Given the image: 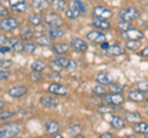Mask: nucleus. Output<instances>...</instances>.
<instances>
[{"instance_id": "obj_44", "label": "nucleus", "mask_w": 148, "mask_h": 138, "mask_svg": "<svg viewBox=\"0 0 148 138\" xmlns=\"http://www.w3.org/2000/svg\"><path fill=\"white\" fill-rule=\"evenodd\" d=\"M98 111L99 112H101V113H108V112H110L111 111V107H109L108 105H104V106H99V109H98Z\"/></svg>"}, {"instance_id": "obj_12", "label": "nucleus", "mask_w": 148, "mask_h": 138, "mask_svg": "<svg viewBox=\"0 0 148 138\" xmlns=\"http://www.w3.org/2000/svg\"><path fill=\"white\" fill-rule=\"evenodd\" d=\"M71 48L74 49L75 52H85V51L88 49V44H86V42L84 40L74 37L71 41Z\"/></svg>"}, {"instance_id": "obj_55", "label": "nucleus", "mask_w": 148, "mask_h": 138, "mask_svg": "<svg viewBox=\"0 0 148 138\" xmlns=\"http://www.w3.org/2000/svg\"><path fill=\"white\" fill-rule=\"evenodd\" d=\"M146 101H147V102H148V96H147V100H146Z\"/></svg>"}, {"instance_id": "obj_31", "label": "nucleus", "mask_w": 148, "mask_h": 138, "mask_svg": "<svg viewBox=\"0 0 148 138\" xmlns=\"http://www.w3.org/2000/svg\"><path fill=\"white\" fill-rule=\"evenodd\" d=\"M116 29L120 31V32H126V31H128L130 29H132V25H131V22L130 21H123V20H121L120 22H117L116 24Z\"/></svg>"}, {"instance_id": "obj_9", "label": "nucleus", "mask_w": 148, "mask_h": 138, "mask_svg": "<svg viewBox=\"0 0 148 138\" xmlns=\"http://www.w3.org/2000/svg\"><path fill=\"white\" fill-rule=\"evenodd\" d=\"M127 98L131 101H133V102H142V101L147 100V95H146V91H142L140 89H135V90L128 91Z\"/></svg>"}, {"instance_id": "obj_4", "label": "nucleus", "mask_w": 148, "mask_h": 138, "mask_svg": "<svg viewBox=\"0 0 148 138\" xmlns=\"http://www.w3.org/2000/svg\"><path fill=\"white\" fill-rule=\"evenodd\" d=\"M114 15V12L110 10V9L105 8V6H95L92 9V17L94 19H101V20H109L111 19Z\"/></svg>"}, {"instance_id": "obj_39", "label": "nucleus", "mask_w": 148, "mask_h": 138, "mask_svg": "<svg viewBox=\"0 0 148 138\" xmlns=\"http://www.w3.org/2000/svg\"><path fill=\"white\" fill-rule=\"evenodd\" d=\"M136 89H140L142 91H148V80H141L136 84Z\"/></svg>"}, {"instance_id": "obj_5", "label": "nucleus", "mask_w": 148, "mask_h": 138, "mask_svg": "<svg viewBox=\"0 0 148 138\" xmlns=\"http://www.w3.org/2000/svg\"><path fill=\"white\" fill-rule=\"evenodd\" d=\"M40 105L46 109H56L59 105L58 98H56V95H42L40 98Z\"/></svg>"}, {"instance_id": "obj_43", "label": "nucleus", "mask_w": 148, "mask_h": 138, "mask_svg": "<svg viewBox=\"0 0 148 138\" xmlns=\"http://www.w3.org/2000/svg\"><path fill=\"white\" fill-rule=\"evenodd\" d=\"M15 116V113L11 112V111H1V115H0V118L1 120H6V118H10V117H14Z\"/></svg>"}, {"instance_id": "obj_40", "label": "nucleus", "mask_w": 148, "mask_h": 138, "mask_svg": "<svg viewBox=\"0 0 148 138\" xmlns=\"http://www.w3.org/2000/svg\"><path fill=\"white\" fill-rule=\"evenodd\" d=\"M12 52H15V53H18V52H24V43L21 42V41H18V42L14 46V47L11 48Z\"/></svg>"}, {"instance_id": "obj_33", "label": "nucleus", "mask_w": 148, "mask_h": 138, "mask_svg": "<svg viewBox=\"0 0 148 138\" xmlns=\"http://www.w3.org/2000/svg\"><path fill=\"white\" fill-rule=\"evenodd\" d=\"M46 67H47V64L42 61H35L31 64V69L32 70H36V72H43Z\"/></svg>"}, {"instance_id": "obj_41", "label": "nucleus", "mask_w": 148, "mask_h": 138, "mask_svg": "<svg viewBox=\"0 0 148 138\" xmlns=\"http://www.w3.org/2000/svg\"><path fill=\"white\" fill-rule=\"evenodd\" d=\"M127 117H128L130 121H138V120L141 118V115L137 113V112H128Z\"/></svg>"}, {"instance_id": "obj_50", "label": "nucleus", "mask_w": 148, "mask_h": 138, "mask_svg": "<svg viewBox=\"0 0 148 138\" xmlns=\"http://www.w3.org/2000/svg\"><path fill=\"white\" fill-rule=\"evenodd\" d=\"M8 12H9V11L6 10V8H4L3 5L0 6V14H1V16H3V17H4V16H6V15H8Z\"/></svg>"}, {"instance_id": "obj_16", "label": "nucleus", "mask_w": 148, "mask_h": 138, "mask_svg": "<svg viewBox=\"0 0 148 138\" xmlns=\"http://www.w3.org/2000/svg\"><path fill=\"white\" fill-rule=\"evenodd\" d=\"M49 5L54 11L58 12H66L68 9V3L66 0H51Z\"/></svg>"}, {"instance_id": "obj_24", "label": "nucleus", "mask_w": 148, "mask_h": 138, "mask_svg": "<svg viewBox=\"0 0 148 138\" xmlns=\"http://www.w3.org/2000/svg\"><path fill=\"white\" fill-rule=\"evenodd\" d=\"M125 49H126V47H123L122 44H114L110 46L109 49L106 51V53L109 56H121V54L125 53Z\"/></svg>"}, {"instance_id": "obj_11", "label": "nucleus", "mask_w": 148, "mask_h": 138, "mask_svg": "<svg viewBox=\"0 0 148 138\" xmlns=\"http://www.w3.org/2000/svg\"><path fill=\"white\" fill-rule=\"evenodd\" d=\"M85 38L92 43H101V42H104L106 37L103 32H100V31H90L85 35Z\"/></svg>"}, {"instance_id": "obj_25", "label": "nucleus", "mask_w": 148, "mask_h": 138, "mask_svg": "<svg viewBox=\"0 0 148 138\" xmlns=\"http://www.w3.org/2000/svg\"><path fill=\"white\" fill-rule=\"evenodd\" d=\"M91 25L95 29H99V30H110V27H111V24L109 22V20H101V19H94Z\"/></svg>"}, {"instance_id": "obj_22", "label": "nucleus", "mask_w": 148, "mask_h": 138, "mask_svg": "<svg viewBox=\"0 0 148 138\" xmlns=\"http://www.w3.org/2000/svg\"><path fill=\"white\" fill-rule=\"evenodd\" d=\"M69 48H71V44L67 43H54L52 46V51L56 54H59V56H63V54H67L69 52Z\"/></svg>"}, {"instance_id": "obj_46", "label": "nucleus", "mask_w": 148, "mask_h": 138, "mask_svg": "<svg viewBox=\"0 0 148 138\" xmlns=\"http://www.w3.org/2000/svg\"><path fill=\"white\" fill-rule=\"evenodd\" d=\"M9 51H11V48L9 47V46H1V48H0V52H1V54H4V53H8Z\"/></svg>"}, {"instance_id": "obj_48", "label": "nucleus", "mask_w": 148, "mask_h": 138, "mask_svg": "<svg viewBox=\"0 0 148 138\" xmlns=\"http://www.w3.org/2000/svg\"><path fill=\"white\" fill-rule=\"evenodd\" d=\"M0 75H1V80H6L8 77H9V73L5 72L4 69H1V72H0Z\"/></svg>"}, {"instance_id": "obj_27", "label": "nucleus", "mask_w": 148, "mask_h": 138, "mask_svg": "<svg viewBox=\"0 0 148 138\" xmlns=\"http://www.w3.org/2000/svg\"><path fill=\"white\" fill-rule=\"evenodd\" d=\"M48 4H49L48 0H32L31 1L32 8L36 9V10H38V11H42L45 9H47Z\"/></svg>"}, {"instance_id": "obj_28", "label": "nucleus", "mask_w": 148, "mask_h": 138, "mask_svg": "<svg viewBox=\"0 0 148 138\" xmlns=\"http://www.w3.org/2000/svg\"><path fill=\"white\" fill-rule=\"evenodd\" d=\"M27 21H29V24L31 25H34V26H38L42 24V21H43V17L40 15V14H30L29 17H27Z\"/></svg>"}, {"instance_id": "obj_34", "label": "nucleus", "mask_w": 148, "mask_h": 138, "mask_svg": "<svg viewBox=\"0 0 148 138\" xmlns=\"http://www.w3.org/2000/svg\"><path fill=\"white\" fill-rule=\"evenodd\" d=\"M125 90V85L119 84V83H111L109 84V91L110 93H122Z\"/></svg>"}, {"instance_id": "obj_17", "label": "nucleus", "mask_w": 148, "mask_h": 138, "mask_svg": "<svg viewBox=\"0 0 148 138\" xmlns=\"http://www.w3.org/2000/svg\"><path fill=\"white\" fill-rule=\"evenodd\" d=\"M27 93V88L24 85H18V86H12V88L9 89L8 94L11 96V98H21Z\"/></svg>"}, {"instance_id": "obj_32", "label": "nucleus", "mask_w": 148, "mask_h": 138, "mask_svg": "<svg viewBox=\"0 0 148 138\" xmlns=\"http://www.w3.org/2000/svg\"><path fill=\"white\" fill-rule=\"evenodd\" d=\"M66 14V17L67 19H69V20H75V19H78V17L80 16V12L77 10V9H74V8H71V9H67V11L64 12Z\"/></svg>"}, {"instance_id": "obj_15", "label": "nucleus", "mask_w": 148, "mask_h": 138, "mask_svg": "<svg viewBox=\"0 0 148 138\" xmlns=\"http://www.w3.org/2000/svg\"><path fill=\"white\" fill-rule=\"evenodd\" d=\"M34 25H26V26H22L21 29H20V37L22 40H26V41H29L31 40L32 37H34V35H35V29H34Z\"/></svg>"}, {"instance_id": "obj_37", "label": "nucleus", "mask_w": 148, "mask_h": 138, "mask_svg": "<svg viewBox=\"0 0 148 138\" xmlns=\"http://www.w3.org/2000/svg\"><path fill=\"white\" fill-rule=\"evenodd\" d=\"M30 79L31 81H35V83H38L42 80V75H41V72H36V70H32L30 73Z\"/></svg>"}, {"instance_id": "obj_51", "label": "nucleus", "mask_w": 148, "mask_h": 138, "mask_svg": "<svg viewBox=\"0 0 148 138\" xmlns=\"http://www.w3.org/2000/svg\"><path fill=\"white\" fill-rule=\"evenodd\" d=\"M11 64H12V63H11L10 61H8V62L1 61V68H3V69H5V68H8V67H10Z\"/></svg>"}, {"instance_id": "obj_6", "label": "nucleus", "mask_w": 148, "mask_h": 138, "mask_svg": "<svg viewBox=\"0 0 148 138\" xmlns=\"http://www.w3.org/2000/svg\"><path fill=\"white\" fill-rule=\"evenodd\" d=\"M43 20H45L46 24L49 25V26H62L63 22H64L62 17L59 16L57 12H54V11L46 14L45 17H43Z\"/></svg>"}, {"instance_id": "obj_3", "label": "nucleus", "mask_w": 148, "mask_h": 138, "mask_svg": "<svg viewBox=\"0 0 148 138\" xmlns=\"http://www.w3.org/2000/svg\"><path fill=\"white\" fill-rule=\"evenodd\" d=\"M103 99L110 106H120L125 102V98L121 93H106Z\"/></svg>"}, {"instance_id": "obj_19", "label": "nucleus", "mask_w": 148, "mask_h": 138, "mask_svg": "<svg viewBox=\"0 0 148 138\" xmlns=\"http://www.w3.org/2000/svg\"><path fill=\"white\" fill-rule=\"evenodd\" d=\"M36 44L38 46H42V47H52V46L54 44L53 43V38L51 37V36L48 35H42V36H38V37H36L35 40Z\"/></svg>"}, {"instance_id": "obj_52", "label": "nucleus", "mask_w": 148, "mask_h": 138, "mask_svg": "<svg viewBox=\"0 0 148 138\" xmlns=\"http://www.w3.org/2000/svg\"><path fill=\"white\" fill-rule=\"evenodd\" d=\"M101 138H109V137H114V135L111 132H105V133H103V135L100 136Z\"/></svg>"}, {"instance_id": "obj_49", "label": "nucleus", "mask_w": 148, "mask_h": 138, "mask_svg": "<svg viewBox=\"0 0 148 138\" xmlns=\"http://www.w3.org/2000/svg\"><path fill=\"white\" fill-rule=\"evenodd\" d=\"M140 54L142 57H145V58H148V47H145L143 48L141 52H140Z\"/></svg>"}, {"instance_id": "obj_13", "label": "nucleus", "mask_w": 148, "mask_h": 138, "mask_svg": "<svg viewBox=\"0 0 148 138\" xmlns=\"http://www.w3.org/2000/svg\"><path fill=\"white\" fill-rule=\"evenodd\" d=\"M95 81L98 83V84H103V85H109L111 83L114 81V78L112 75L110 74L108 72H100L96 74L95 77Z\"/></svg>"}, {"instance_id": "obj_54", "label": "nucleus", "mask_w": 148, "mask_h": 138, "mask_svg": "<svg viewBox=\"0 0 148 138\" xmlns=\"http://www.w3.org/2000/svg\"><path fill=\"white\" fill-rule=\"evenodd\" d=\"M143 1H145V3H147V4H148V0H143Z\"/></svg>"}, {"instance_id": "obj_47", "label": "nucleus", "mask_w": 148, "mask_h": 138, "mask_svg": "<svg viewBox=\"0 0 148 138\" xmlns=\"http://www.w3.org/2000/svg\"><path fill=\"white\" fill-rule=\"evenodd\" d=\"M109 47H110V44H109L108 42H105V41H104V42H101V43H100V48L103 49V51H108V49H109Z\"/></svg>"}, {"instance_id": "obj_18", "label": "nucleus", "mask_w": 148, "mask_h": 138, "mask_svg": "<svg viewBox=\"0 0 148 138\" xmlns=\"http://www.w3.org/2000/svg\"><path fill=\"white\" fill-rule=\"evenodd\" d=\"M123 37L126 38V40H138V41H141L145 36H143V32H141L140 30H137V29H130L128 31L126 32H123Z\"/></svg>"}, {"instance_id": "obj_7", "label": "nucleus", "mask_w": 148, "mask_h": 138, "mask_svg": "<svg viewBox=\"0 0 148 138\" xmlns=\"http://www.w3.org/2000/svg\"><path fill=\"white\" fill-rule=\"evenodd\" d=\"M20 22L15 17H6V19H3L0 21V27H1L3 31H11L14 29H17Z\"/></svg>"}, {"instance_id": "obj_10", "label": "nucleus", "mask_w": 148, "mask_h": 138, "mask_svg": "<svg viewBox=\"0 0 148 138\" xmlns=\"http://www.w3.org/2000/svg\"><path fill=\"white\" fill-rule=\"evenodd\" d=\"M106 120H108V122L114 128H116V130H121V128L126 126V121H125L122 117L116 116V115H109V116L106 117Z\"/></svg>"}, {"instance_id": "obj_21", "label": "nucleus", "mask_w": 148, "mask_h": 138, "mask_svg": "<svg viewBox=\"0 0 148 138\" xmlns=\"http://www.w3.org/2000/svg\"><path fill=\"white\" fill-rule=\"evenodd\" d=\"M132 130L135 133H138V135H147L148 133V123L147 122H135L132 125Z\"/></svg>"}, {"instance_id": "obj_29", "label": "nucleus", "mask_w": 148, "mask_h": 138, "mask_svg": "<svg viewBox=\"0 0 148 138\" xmlns=\"http://www.w3.org/2000/svg\"><path fill=\"white\" fill-rule=\"evenodd\" d=\"M11 8H12V11H14V12L22 14V12H25V11H27V10L30 9V4L26 3V1H24V3L17 4V5H14V6H11Z\"/></svg>"}, {"instance_id": "obj_53", "label": "nucleus", "mask_w": 148, "mask_h": 138, "mask_svg": "<svg viewBox=\"0 0 148 138\" xmlns=\"http://www.w3.org/2000/svg\"><path fill=\"white\" fill-rule=\"evenodd\" d=\"M53 137H56V138H61L62 135H59V133H56V135H53Z\"/></svg>"}, {"instance_id": "obj_1", "label": "nucleus", "mask_w": 148, "mask_h": 138, "mask_svg": "<svg viewBox=\"0 0 148 138\" xmlns=\"http://www.w3.org/2000/svg\"><path fill=\"white\" fill-rule=\"evenodd\" d=\"M21 127L18 123H8L0 128V137L1 138H11L17 135H20Z\"/></svg>"}, {"instance_id": "obj_8", "label": "nucleus", "mask_w": 148, "mask_h": 138, "mask_svg": "<svg viewBox=\"0 0 148 138\" xmlns=\"http://www.w3.org/2000/svg\"><path fill=\"white\" fill-rule=\"evenodd\" d=\"M52 62L59 64V66L63 67L64 69H74V68H77V63L74 61H72V59H69L67 57H62V56H59V54L52 59Z\"/></svg>"}, {"instance_id": "obj_2", "label": "nucleus", "mask_w": 148, "mask_h": 138, "mask_svg": "<svg viewBox=\"0 0 148 138\" xmlns=\"http://www.w3.org/2000/svg\"><path fill=\"white\" fill-rule=\"evenodd\" d=\"M119 17L123 21H130L133 22L140 17V11L133 6H128V8H123L119 11Z\"/></svg>"}, {"instance_id": "obj_36", "label": "nucleus", "mask_w": 148, "mask_h": 138, "mask_svg": "<svg viewBox=\"0 0 148 138\" xmlns=\"http://www.w3.org/2000/svg\"><path fill=\"white\" fill-rule=\"evenodd\" d=\"M109 88H105V85L103 84H99V85H96L92 88V93L96 94V95H105L106 94V91H108Z\"/></svg>"}, {"instance_id": "obj_14", "label": "nucleus", "mask_w": 148, "mask_h": 138, "mask_svg": "<svg viewBox=\"0 0 148 138\" xmlns=\"http://www.w3.org/2000/svg\"><path fill=\"white\" fill-rule=\"evenodd\" d=\"M48 91L51 94L54 95H67L68 93V88L63 84H58V83H53L48 86Z\"/></svg>"}, {"instance_id": "obj_20", "label": "nucleus", "mask_w": 148, "mask_h": 138, "mask_svg": "<svg viewBox=\"0 0 148 138\" xmlns=\"http://www.w3.org/2000/svg\"><path fill=\"white\" fill-rule=\"evenodd\" d=\"M59 130H61V126H59V123L57 121H48L45 123V132L48 133V135H56V133H58Z\"/></svg>"}, {"instance_id": "obj_38", "label": "nucleus", "mask_w": 148, "mask_h": 138, "mask_svg": "<svg viewBox=\"0 0 148 138\" xmlns=\"http://www.w3.org/2000/svg\"><path fill=\"white\" fill-rule=\"evenodd\" d=\"M36 44L35 43H31V42H26L24 43V52L25 53H34L36 51Z\"/></svg>"}, {"instance_id": "obj_23", "label": "nucleus", "mask_w": 148, "mask_h": 138, "mask_svg": "<svg viewBox=\"0 0 148 138\" xmlns=\"http://www.w3.org/2000/svg\"><path fill=\"white\" fill-rule=\"evenodd\" d=\"M47 35L52 38H61L64 36V31L61 29V26H49L47 29Z\"/></svg>"}, {"instance_id": "obj_26", "label": "nucleus", "mask_w": 148, "mask_h": 138, "mask_svg": "<svg viewBox=\"0 0 148 138\" xmlns=\"http://www.w3.org/2000/svg\"><path fill=\"white\" fill-rule=\"evenodd\" d=\"M72 8L77 9L80 14H86L88 12V8H86V4L82 0H72Z\"/></svg>"}, {"instance_id": "obj_45", "label": "nucleus", "mask_w": 148, "mask_h": 138, "mask_svg": "<svg viewBox=\"0 0 148 138\" xmlns=\"http://www.w3.org/2000/svg\"><path fill=\"white\" fill-rule=\"evenodd\" d=\"M25 0H8V3L10 4V6H14V5H17L20 3H24Z\"/></svg>"}, {"instance_id": "obj_42", "label": "nucleus", "mask_w": 148, "mask_h": 138, "mask_svg": "<svg viewBox=\"0 0 148 138\" xmlns=\"http://www.w3.org/2000/svg\"><path fill=\"white\" fill-rule=\"evenodd\" d=\"M18 41H20V40L16 38V37H11V38H8V40H6L5 44H6V46H9V47H10V48H12L14 46H15V44L18 42Z\"/></svg>"}, {"instance_id": "obj_30", "label": "nucleus", "mask_w": 148, "mask_h": 138, "mask_svg": "<svg viewBox=\"0 0 148 138\" xmlns=\"http://www.w3.org/2000/svg\"><path fill=\"white\" fill-rule=\"evenodd\" d=\"M125 47L130 51H137L138 48H141V42L138 40H127L126 44H125Z\"/></svg>"}, {"instance_id": "obj_35", "label": "nucleus", "mask_w": 148, "mask_h": 138, "mask_svg": "<svg viewBox=\"0 0 148 138\" xmlns=\"http://www.w3.org/2000/svg\"><path fill=\"white\" fill-rule=\"evenodd\" d=\"M82 126L80 125H71L68 128H67V132H68V135H74V136H77V135H79V133L82 132Z\"/></svg>"}]
</instances>
